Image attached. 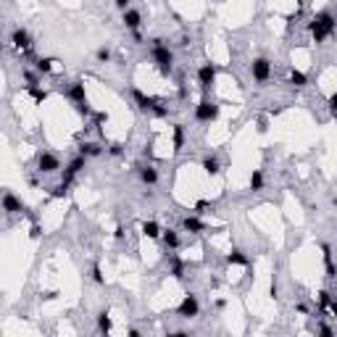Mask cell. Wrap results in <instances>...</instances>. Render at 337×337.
<instances>
[{"label":"cell","instance_id":"obj_1","mask_svg":"<svg viewBox=\"0 0 337 337\" xmlns=\"http://www.w3.org/2000/svg\"><path fill=\"white\" fill-rule=\"evenodd\" d=\"M335 29H337V19L329 14V11H319V14H316V16L308 21L311 37H314V42H319V45L327 40V37H332Z\"/></svg>","mask_w":337,"mask_h":337},{"label":"cell","instance_id":"obj_2","mask_svg":"<svg viewBox=\"0 0 337 337\" xmlns=\"http://www.w3.org/2000/svg\"><path fill=\"white\" fill-rule=\"evenodd\" d=\"M150 61L155 63V69H158L164 76H168L174 71V53H171L168 45H164L161 37H153L150 40Z\"/></svg>","mask_w":337,"mask_h":337},{"label":"cell","instance_id":"obj_3","mask_svg":"<svg viewBox=\"0 0 337 337\" xmlns=\"http://www.w3.org/2000/svg\"><path fill=\"white\" fill-rule=\"evenodd\" d=\"M66 98L71 100V106L76 108V113L79 116H90L93 113V108H90V103H87V93H84V82L82 79H74L66 87Z\"/></svg>","mask_w":337,"mask_h":337},{"label":"cell","instance_id":"obj_4","mask_svg":"<svg viewBox=\"0 0 337 337\" xmlns=\"http://www.w3.org/2000/svg\"><path fill=\"white\" fill-rule=\"evenodd\" d=\"M219 113H222V108L216 106L213 100H208V98H203L195 106V119L200 121V124H208V121H216L219 119Z\"/></svg>","mask_w":337,"mask_h":337},{"label":"cell","instance_id":"obj_5","mask_svg":"<svg viewBox=\"0 0 337 337\" xmlns=\"http://www.w3.org/2000/svg\"><path fill=\"white\" fill-rule=\"evenodd\" d=\"M250 76H253V82L266 84V82L271 79V61H269V58H253V63H250Z\"/></svg>","mask_w":337,"mask_h":337},{"label":"cell","instance_id":"obj_6","mask_svg":"<svg viewBox=\"0 0 337 337\" xmlns=\"http://www.w3.org/2000/svg\"><path fill=\"white\" fill-rule=\"evenodd\" d=\"M200 314V303H198V295L187 293L182 298V303L177 306V316H182V319H195Z\"/></svg>","mask_w":337,"mask_h":337},{"label":"cell","instance_id":"obj_7","mask_svg":"<svg viewBox=\"0 0 337 337\" xmlns=\"http://www.w3.org/2000/svg\"><path fill=\"white\" fill-rule=\"evenodd\" d=\"M213 82H216V63H203V66L198 69V84L203 93H208V90L213 87Z\"/></svg>","mask_w":337,"mask_h":337},{"label":"cell","instance_id":"obj_8","mask_svg":"<svg viewBox=\"0 0 337 337\" xmlns=\"http://www.w3.org/2000/svg\"><path fill=\"white\" fill-rule=\"evenodd\" d=\"M58 168H61V161H58V155L42 150L40 155H37V171L40 174H56Z\"/></svg>","mask_w":337,"mask_h":337},{"label":"cell","instance_id":"obj_9","mask_svg":"<svg viewBox=\"0 0 337 337\" xmlns=\"http://www.w3.org/2000/svg\"><path fill=\"white\" fill-rule=\"evenodd\" d=\"M84 164H87V158H84L82 153H76L74 158H71L69 164H66V168H63V179H61V182L71 185V182H74V179H76V174H79L82 168H84Z\"/></svg>","mask_w":337,"mask_h":337},{"label":"cell","instance_id":"obj_10","mask_svg":"<svg viewBox=\"0 0 337 337\" xmlns=\"http://www.w3.org/2000/svg\"><path fill=\"white\" fill-rule=\"evenodd\" d=\"M11 42H14L16 50H24V53L32 50V35L24 27H16L14 32H11Z\"/></svg>","mask_w":337,"mask_h":337},{"label":"cell","instance_id":"obj_11","mask_svg":"<svg viewBox=\"0 0 337 337\" xmlns=\"http://www.w3.org/2000/svg\"><path fill=\"white\" fill-rule=\"evenodd\" d=\"M129 93H132V100L137 103V108H140L142 113H150V108L155 106V100H158V98H153V95H145L140 87H132Z\"/></svg>","mask_w":337,"mask_h":337},{"label":"cell","instance_id":"obj_12","mask_svg":"<svg viewBox=\"0 0 337 337\" xmlns=\"http://www.w3.org/2000/svg\"><path fill=\"white\" fill-rule=\"evenodd\" d=\"M137 177L142 179V185L153 187V185H158V168L153 164H142V166H137Z\"/></svg>","mask_w":337,"mask_h":337},{"label":"cell","instance_id":"obj_13","mask_svg":"<svg viewBox=\"0 0 337 337\" xmlns=\"http://www.w3.org/2000/svg\"><path fill=\"white\" fill-rule=\"evenodd\" d=\"M3 211H5V213H24L27 208H24V203L14 195V192L5 190V192H3Z\"/></svg>","mask_w":337,"mask_h":337},{"label":"cell","instance_id":"obj_14","mask_svg":"<svg viewBox=\"0 0 337 337\" xmlns=\"http://www.w3.org/2000/svg\"><path fill=\"white\" fill-rule=\"evenodd\" d=\"M121 21H124V27H127L129 32H137V29L142 27V14H140L137 8H127Z\"/></svg>","mask_w":337,"mask_h":337},{"label":"cell","instance_id":"obj_15","mask_svg":"<svg viewBox=\"0 0 337 337\" xmlns=\"http://www.w3.org/2000/svg\"><path fill=\"white\" fill-rule=\"evenodd\" d=\"M185 271H187V263H185L179 256H171V258H168V274H171L177 282L185 280Z\"/></svg>","mask_w":337,"mask_h":337},{"label":"cell","instance_id":"obj_16","mask_svg":"<svg viewBox=\"0 0 337 337\" xmlns=\"http://www.w3.org/2000/svg\"><path fill=\"white\" fill-rule=\"evenodd\" d=\"M182 229L190 232V235H200V232H206V224L200 222L198 216H185L182 219Z\"/></svg>","mask_w":337,"mask_h":337},{"label":"cell","instance_id":"obj_17","mask_svg":"<svg viewBox=\"0 0 337 337\" xmlns=\"http://www.w3.org/2000/svg\"><path fill=\"white\" fill-rule=\"evenodd\" d=\"M321 253H324V269H327V277H329V280H335V277H337V266L332 261V248H329L327 243H321Z\"/></svg>","mask_w":337,"mask_h":337},{"label":"cell","instance_id":"obj_18","mask_svg":"<svg viewBox=\"0 0 337 337\" xmlns=\"http://www.w3.org/2000/svg\"><path fill=\"white\" fill-rule=\"evenodd\" d=\"M185 124H174L171 129V145H174V153H182V148H185Z\"/></svg>","mask_w":337,"mask_h":337},{"label":"cell","instance_id":"obj_19","mask_svg":"<svg viewBox=\"0 0 337 337\" xmlns=\"http://www.w3.org/2000/svg\"><path fill=\"white\" fill-rule=\"evenodd\" d=\"M79 153L84 158H95V155L103 153V145H98V142H93V140H84V142H79Z\"/></svg>","mask_w":337,"mask_h":337},{"label":"cell","instance_id":"obj_20","mask_svg":"<svg viewBox=\"0 0 337 337\" xmlns=\"http://www.w3.org/2000/svg\"><path fill=\"white\" fill-rule=\"evenodd\" d=\"M200 166H203V171L208 174V177H216V174L222 171V164H219V158H216V155H206V158H203V164H200Z\"/></svg>","mask_w":337,"mask_h":337},{"label":"cell","instance_id":"obj_21","mask_svg":"<svg viewBox=\"0 0 337 337\" xmlns=\"http://www.w3.org/2000/svg\"><path fill=\"white\" fill-rule=\"evenodd\" d=\"M161 240H164V245H166L168 250H177L179 245H182V243H179L177 229H164V232H161Z\"/></svg>","mask_w":337,"mask_h":337},{"label":"cell","instance_id":"obj_22","mask_svg":"<svg viewBox=\"0 0 337 337\" xmlns=\"http://www.w3.org/2000/svg\"><path fill=\"white\" fill-rule=\"evenodd\" d=\"M226 263H229V266H248L250 258L245 256V253L240 250V248H235V250L229 253V256H226Z\"/></svg>","mask_w":337,"mask_h":337},{"label":"cell","instance_id":"obj_23","mask_svg":"<svg viewBox=\"0 0 337 337\" xmlns=\"http://www.w3.org/2000/svg\"><path fill=\"white\" fill-rule=\"evenodd\" d=\"M140 229H142V235H145L148 240H161V232H164L158 226V222H142Z\"/></svg>","mask_w":337,"mask_h":337},{"label":"cell","instance_id":"obj_24","mask_svg":"<svg viewBox=\"0 0 337 337\" xmlns=\"http://www.w3.org/2000/svg\"><path fill=\"white\" fill-rule=\"evenodd\" d=\"M248 185H250V190H253V192H261V190H263V171H261V168H253Z\"/></svg>","mask_w":337,"mask_h":337},{"label":"cell","instance_id":"obj_25","mask_svg":"<svg viewBox=\"0 0 337 337\" xmlns=\"http://www.w3.org/2000/svg\"><path fill=\"white\" fill-rule=\"evenodd\" d=\"M290 84H295L298 90H303V87L308 84V76L303 74L300 69H293V71H290Z\"/></svg>","mask_w":337,"mask_h":337},{"label":"cell","instance_id":"obj_26","mask_svg":"<svg viewBox=\"0 0 337 337\" xmlns=\"http://www.w3.org/2000/svg\"><path fill=\"white\" fill-rule=\"evenodd\" d=\"M98 329L103 335H108L113 329V321H111V316H108V311H100L98 314Z\"/></svg>","mask_w":337,"mask_h":337},{"label":"cell","instance_id":"obj_27","mask_svg":"<svg viewBox=\"0 0 337 337\" xmlns=\"http://www.w3.org/2000/svg\"><path fill=\"white\" fill-rule=\"evenodd\" d=\"M53 58H37L35 61V71L37 74H50V71H53Z\"/></svg>","mask_w":337,"mask_h":337},{"label":"cell","instance_id":"obj_28","mask_svg":"<svg viewBox=\"0 0 337 337\" xmlns=\"http://www.w3.org/2000/svg\"><path fill=\"white\" fill-rule=\"evenodd\" d=\"M27 93L32 95V100H35V103H42V100H48V93H45V90H40V87H37V84H32V87H27Z\"/></svg>","mask_w":337,"mask_h":337},{"label":"cell","instance_id":"obj_29","mask_svg":"<svg viewBox=\"0 0 337 337\" xmlns=\"http://www.w3.org/2000/svg\"><path fill=\"white\" fill-rule=\"evenodd\" d=\"M95 58H98L100 63H108L113 58V53H111V48H108V45H100V48L95 50Z\"/></svg>","mask_w":337,"mask_h":337},{"label":"cell","instance_id":"obj_30","mask_svg":"<svg viewBox=\"0 0 337 337\" xmlns=\"http://www.w3.org/2000/svg\"><path fill=\"white\" fill-rule=\"evenodd\" d=\"M319 311H327L329 308V303H332V293H329V290H319Z\"/></svg>","mask_w":337,"mask_h":337},{"label":"cell","instance_id":"obj_31","mask_svg":"<svg viewBox=\"0 0 337 337\" xmlns=\"http://www.w3.org/2000/svg\"><path fill=\"white\" fill-rule=\"evenodd\" d=\"M150 113L155 116V119H164V116H168V108H166L161 100H155V106L150 108Z\"/></svg>","mask_w":337,"mask_h":337},{"label":"cell","instance_id":"obj_32","mask_svg":"<svg viewBox=\"0 0 337 337\" xmlns=\"http://www.w3.org/2000/svg\"><path fill=\"white\" fill-rule=\"evenodd\" d=\"M69 187H71V185L61 182L58 187H53V192H50V198H66V195H69Z\"/></svg>","mask_w":337,"mask_h":337},{"label":"cell","instance_id":"obj_33","mask_svg":"<svg viewBox=\"0 0 337 337\" xmlns=\"http://www.w3.org/2000/svg\"><path fill=\"white\" fill-rule=\"evenodd\" d=\"M93 282L95 284H106V277L100 271V263H93Z\"/></svg>","mask_w":337,"mask_h":337},{"label":"cell","instance_id":"obj_34","mask_svg":"<svg viewBox=\"0 0 337 337\" xmlns=\"http://www.w3.org/2000/svg\"><path fill=\"white\" fill-rule=\"evenodd\" d=\"M108 155H113V158L124 155V145H121V142H111V145H108Z\"/></svg>","mask_w":337,"mask_h":337},{"label":"cell","instance_id":"obj_35","mask_svg":"<svg viewBox=\"0 0 337 337\" xmlns=\"http://www.w3.org/2000/svg\"><path fill=\"white\" fill-rule=\"evenodd\" d=\"M24 82H27V87H32V84H37V82H40V79H37V74H35V71H24Z\"/></svg>","mask_w":337,"mask_h":337},{"label":"cell","instance_id":"obj_36","mask_svg":"<svg viewBox=\"0 0 337 337\" xmlns=\"http://www.w3.org/2000/svg\"><path fill=\"white\" fill-rule=\"evenodd\" d=\"M327 106H329V111H332V116H335V113H337V93H332V95H329Z\"/></svg>","mask_w":337,"mask_h":337},{"label":"cell","instance_id":"obj_37","mask_svg":"<svg viewBox=\"0 0 337 337\" xmlns=\"http://www.w3.org/2000/svg\"><path fill=\"white\" fill-rule=\"evenodd\" d=\"M316 332L324 335V337H332V335H335V332H332V327H327V324H319V327H316Z\"/></svg>","mask_w":337,"mask_h":337},{"label":"cell","instance_id":"obj_38","mask_svg":"<svg viewBox=\"0 0 337 337\" xmlns=\"http://www.w3.org/2000/svg\"><path fill=\"white\" fill-rule=\"evenodd\" d=\"M103 121H108V113H103V111H98V113H95V127H100Z\"/></svg>","mask_w":337,"mask_h":337},{"label":"cell","instance_id":"obj_39","mask_svg":"<svg viewBox=\"0 0 337 337\" xmlns=\"http://www.w3.org/2000/svg\"><path fill=\"white\" fill-rule=\"evenodd\" d=\"M129 3H132V0H113V5H116L119 11H127V8H129Z\"/></svg>","mask_w":337,"mask_h":337},{"label":"cell","instance_id":"obj_40","mask_svg":"<svg viewBox=\"0 0 337 337\" xmlns=\"http://www.w3.org/2000/svg\"><path fill=\"white\" fill-rule=\"evenodd\" d=\"M269 295H271V298H280V287H277V282H271V287H269Z\"/></svg>","mask_w":337,"mask_h":337},{"label":"cell","instance_id":"obj_41","mask_svg":"<svg viewBox=\"0 0 337 337\" xmlns=\"http://www.w3.org/2000/svg\"><path fill=\"white\" fill-rule=\"evenodd\" d=\"M113 237H116V240H124V226H121V224H119V226H116V232H113Z\"/></svg>","mask_w":337,"mask_h":337},{"label":"cell","instance_id":"obj_42","mask_svg":"<svg viewBox=\"0 0 337 337\" xmlns=\"http://www.w3.org/2000/svg\"><path fill=\"white\" fill-rule=\"evenodd\" d=\"M29 237H32V240H37V237H40V226H37V224H35V226H32V232H29Z\"/></svg>","mask_w":337,"mask_h":337},{"label":"cell","instance_id":"obj_43","mask_svg":"<svg viewBox=\"0 0 337 337\" xmlns=\"http://www.w3.org/2000/svg\"><path fill=\"white\" fill-rule=\"evenodd\" d=\"M295 311H298V314H308V306H306V303H298Z\"/></svg>","mask_w":337,"mask_h":337},{"label":"cell","instance_id":"obj_44","mask_svg":"<svg viewBox=\"0 0 337 337\" xmlns=\"http://www.w3.org/2000/svg\"><path fill=\"white\" fill-rule=\"evenodd\" d=\"M266 129H269V127H266V119H261V121H258V132L263 134V132H266Z\"/></svg>","mask_w":337,"mask_h":337},{"label":"cell","instance_id":"obj_45","mask_svg":"<svg viewBox=\"0 0 337 337\" xmlns=\"http://www.w3.org/2000/svg\"><path fill=\"white\" fill-rule=\"evenodd\" d=\"M329 311H332V314L337 316V298H332V303H329Z\"/></svg>","mask_w":337,"mask_h":337},{"label":"cell","instance_id":"obj_46","mask_svg":"<svg viewBox=\"0 0 337 337\" xmlns=\"http://www.w3.org/2000/svg\"><path fill=\"white\" fill-rule=\"evenodd\" d=\"M335 121H337V113H335Z\"/></svg>","mask_w":337,"mask_h":337}]
</instances>
